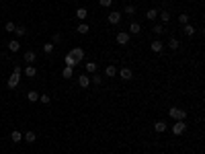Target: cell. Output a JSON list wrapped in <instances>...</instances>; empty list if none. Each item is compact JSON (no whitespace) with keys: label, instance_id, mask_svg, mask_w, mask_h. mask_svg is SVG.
Listing matches in <instances>:
<instances>
[{"label":"cell","instance_id":"cell-25","mask_svg":"<svg viewBox=\"0 0 205 154\" xmlns=\"http://www.w3.org/2000/svg\"><path fill=\"white\" fill-rule=\"evenodd\" d=\"M146 17H148V19H150V21H154V19H156V17H158V8H150V10H148V12H146Z\"/></svg>","mask_w":205,"mask_h":154},{"label":"cell","instance_id":"cell-6","mask_svg":"<svg viewBox=\"0 0 205 154\" xmlns=\"http://www.w3.org/2000/svg\"><path fill=\"white\" fill-rule=\"evenodd\" d=\"M78 84H80V89H88V86H90V76H88V74H80L78 76Z\"/></svg>","mask_w":205,"mask_h":154},{"label":"cell","instance_id":"cell-1","mask_svg":"<svg viewBox=\"0 0 205 154\" xmlns=\"http://www.w3.org/2000/svg\"><path fill=\"white\" fill-rule=\"evenodd\" d=\"M172 134L174 136H181V134H185V129H187V123H185V119H179V121H174V125H172Z\"/></svg>","mask_w":205,"mask_h":154},{"label":"cell","instance_id":"cell-38","mask_svg":"<svg viewBox=\"0 0 205 154\" xmlns=\"http://www.w3.org/2000/svg\"><path fill=\"white\" fill-rule=\"evenodd\" d=\"M0 54H2V51H0Z\"/></svg>","mask_w":205,"mask_h":154},{"label":"cell","instance_id":"cell-11","mask_svg":"<svg viewBox=\"0 0 205 154\" xmlns=\"http://www.w3.org/2000/svg\"><path fill=\"white\" fill-rule=\"evenodd\" d=\"M154 129H156L158 134H162V132H166V129H168V125H166L164 121H156V123H154Z\"/></svg>","mask_w":205,"mask_h":154},{"label":"cell","instance_id":"cell-12","mask_svg":"<svg viewBox=\"0 0 205 154\" xmlns=\"http://www.w3.org/2000/svg\"><path fill=\"white\" fill-rule=\"evenodd\" d=\"M88 17V10L86 8H76V19L78 21H84Z\"/></svg>","mask_w":205,"mask_h":154},{"label":"cell","instance_id":"cell-23","mask_svg":"<svg viewBox=\"0 0 205 154\" xmlns=\"http://www.w3.org/2000/svg\"><path fill=\"white\" fill-rule=\"evenodd\" d=\"M152 31H154L156 35H164V33H166L164 25H154V27H152Z\"/></svg>","mask_w":205,"mask_h":154},{"label":"cell","instance_id":"cell-27","mask_svg":"<svg viewBox=\"0 0 205 154\" xmlns=\"http://www.w3.org/2000/svg\"><path fill=\"white\" fill-rule=\"evenodd\" d=\"M179 45H181V43H179V39H174V37L168 41V47H170V50H179Z\"/></svg>","mask_w":205,"mask_h":154},{"label":"cell","instance_id":"cell-24","mask_svg":"<svg viewBox=\"0 0 205 154\" xmlns=\"http://www.w3.org/2000/svg\"><path fill=\"white\" fill-rule=\"evenodd\" d=\"M25 140H27V142H35V140H37V134H35V132H27V134H25Z\"/></svg>","mask_w":205,"mask_h":154},{"label":"cell","instance_id":"cell-30","mask_svg":"<svg viewBox=\"0 0 205 154\" xmlns=\"http://www.w3.org/2000/svg\"><path fill=\"white\" fill-rule=\"evenodd\" d=\"M54 47H55L54 43H45V45H43V51H45V54H51V51H54Z\"/></svg>","mask_w":205,"mask_h":154},{"label":"cell","instance_id":"cell-13","mask_svg":"<svg viewBox=\"0 0 205 154\" xmlns=\"http://www.w3.org/2000/svg\"><path fill=\"white\" fill-rule=\"evenodd\" d=\"M115 74H117V68H115V66H107V68H105V76L113 78Z\"/></svg>","mask_w":205,"mask_h":154},{"label":"cell","instance_id":"cell-26","mask_svg":"<svg viewBox=\"0 0 205 154\" xmlns=\"http://www.w3.org/2000/svg\"><path fill=\"white\" fill-rule=\"evenodd\" d=\"M25 62H29V64H31V62H35V51H27V54H25Z\"/></svg>","mask_w":205,"mask_h":154},{"label":"cell","instance_id":"cell-8","mask_svg":"<svg viewBox=\"0 0 205 154\" xmlns=\"http://www.w3.org/2000/svg\"><path fill=\"white\" fill-rule=\"evenodd\" d=\"M119 21H121V12H109V23L111 25H119Z\"/></svg>","mask_w":205,"mask_h":154},{"label":"cell","instance_id":"cell-29","mask_svg":"<svg viewBox=\"0 0 205 154\" xmlns=\"http://www.w3.org/2000/svg\"><path fill=\"white\" fill-rule=\"evenodd\" d=\"M125 12H127L129 17H131V15H136V6H133V4H127V6H125Z\"/></svg>","mask_w":205,"mask_h":154},{"label":"cell","instance_id":"cell-37","mask_svg":"<svg viewBox=\"0 0 205 154\" xmlns=\"http://www.w3.org/2000/svg\"><path fill=\"white\" fill-rule=\"evenodd\" d=\"M60 39H62V35H60V33H55V35H54V41H51V43H58Z\"/></svg>","mask_w":205,"mask_h":154},{"label":"cell","instance_id":"cell-14","mask_svg":"<svg viewBox=\"0 0 205 154\" xmlns=\"http://www.w3.org/2000/svg\"><path fill=\"white\" fill-rule=\"evenodd\" d=\"M64 62H66V66H68V68H74V66H76V64H78V62H76V60H74V58H72V55H66V58H64Z\"/></svg>","mask_w":205,"mask_h":154},{"label":"cell","instance_id":"cell-34","mask_svg":"<svg viewBox=\"0 0 205 154\" xmlns=\"http://www.w3.org/2000/svg\"><path fill=\"white\" fill-rule=\"evenodd\" d=\"M98 4L107 8V6H111V4H113V0H98Z\"/></svg>","mask_w":205,"mask_h":154},{"label":"cell","instance_id":"cell-2","mask_svg":"<svg viewBox=\"0 0 205 154\" xmlns=\"http://www.w3.org/2000/svg\"><path fill=\"white\" fill-rule=\"evenodd\" d=\"M168 115H170L174 121H179V119H185L187 117V111H183V109H179V107H172L170 111H168Z\"/></svg>","mask_w":205,"mask_h":154},{"label":"cell","instance_id":"cell-20","mask_svg":"<svg viewBox=\"0 0 205 154\" xmlns=\"http://www.w3.org/2000/svg\"><path fill=\"white\" fill-rule=\"evenodd\" d=\"M27 99H29L31 103H35V101H39V93H35V90H29V93H27Z\"/></svg>","mask_w":205,"mask_h":154},{"label":"cell","instance_id":"cell-35","mask_svg":"<svg viewBox=\"0 0 205 154\" xmlns=\"http://www.w3.org/2000/svg\"><path fill=\"white\" fill-rule=\"evenodd\" d=\"M39 101H41V103H43V105H47V103H49V101H51V99H49L47 94H41V97H39Z\"/></svg>","mask_w":205,"mask_h":154},{"label":"cell","instance_id":"cell-4","mask_svg":"<svg viewBox=\"0 0 205 154\" xmlns=\"http://www.w3.org/2000/svg\"><path fill=\"white\" fill-rule=\"evenodd\" d=\"M129 39H131V35L127 33V31L117 33V43H119V45H127V43H129Z\"/></svg>","mask_w":205,"mask_h":154},{"label":"cell","instance_id":"cell-5","mask_svg":"<svg viewBox=\"0 0 205 154\" xmlns=\"http://www.w3.org/2000/svg\"><path fill=\"white\" fill-rule=\"evenodd\" d=\"M70 55H72L76 62H82L84 60V50H82V47H74V50L70 51Z\"/></svg>","mask_w":205,"mask_h":154},{"label":"cell","instance_id":"cell-22","mask_svg":"<svg viewBox=\"0 0 205 154\" xmlns=\"http://www.w3.org/2000/svg\"><path fill=\"white\" fill-rule=\"evenodd\" d=\"M86 72H88V74L97 72V62H86Z\"/></svg>","mask_w":205,"mask_h":154},{"label":"cell","instance_id":"cell-36","mask_svg":"<svg viewBox=\"0 0 205 154\" xmlns=\"http://www.w3.org/2000/svg\"><path fill=\"white\" fill-rule=\"evenodd\" d=\"M93 82H94V84H101V82H102V78H101V76H94V78H93Z\"/></svg>","mask_w":205,"mask_h":154},{"label":"cell","instance_id":"cell-31","mask_svg":"<svg viewBox=\"0 0 205 154\" xmlns=\"http://www.w3.org/2000/svg\"><path fill=\"white\" fill-rule=\"evenodd\" d=\"M15 33L19 35V37H23V35H27V29H25V27H17V29H15Z\"/></svg>","mask_w":205,"mask_h":154},{"label":"cell","instance_id":"cell-17","mask_svg":"<svg viewBox=\"0 0 205 154\" xmlns=\"http://www.w3.org/2000/svg\"><path fill=\"white\" fill-rule=\"evenodd\" d=\"M158 15H160L162 23H168V21H170V12H168V10H158Z\"/></svg>","mask_w":205,"mask_h":154},{"label":"cell","instance_id":"cell-19","mask_svg":"<svg viewBox=\"0 0 205 154\" xmlns=\"http://www.w3.org/2000/svg\"><path fill=\"white\" fill-rule=\"evenodd\" d=\"M88 31H90V27H88L86 23H78V33L80 35H86Z\"/></svg>","mask_w":205,"mask_h":154},{"label":"cell","instance_id":"cell-3","mask_svg":"<svg viewBox=\"0 0 205 154\" xmlns=\"http://www.w3.org/2000/svg\"><path fill=\"white\" fill-rule=\"evenodd\" d=\"M19 82H21V74L12 72V74H10V78L6 80V86H8V89H17V86H19Z\"/></svg>","mask_w":205,"mask_h":154},{"label":"cell","instance_id":"cell-21","mask_svg":"<svg viewBox=\"0 0 205 154\" xmlns=\"http://www.w3.org/2000/svg\"><path fill=\"white\" fill-rule=\"evenodd\" d=\"M10 140H12V142H21V140H23V134H21L19 129H15V132L10 134Z\"/></svg>","mask_w":205,"mask_h":154},{"label":"cell","instance_id":"cell-32","mask_svg":"<svg viewBox=\"0 0 205 154\" xmlns=\"http://www.w3.org/2000/svg\"><path fill=\"white\" fill-rule=\"evenodd\" d=\"M6 31H8V33H15V29H17V25L15 23H6V27H4Z\"/></svg>","mask_w":205,"mask_h":154},{"label":"cell","instance_id":"cell-10","mask_svg":"<svg viewBox=\"0 0 205 154\" xmlns=\"http://www.w3.org/2000/svg\"><path fill=\"white\" fill-rule=\"evenodd\" d=\"M140 31H142L140 23H131V25H129V31H127V33H129V35H140Z\"/></svg>","mask_w":205,"mask_h":154},{"label":"cell","instance_id":"cell-7","mask_svg":"<svg viewBox=\"0 0 205 154\" xmlns=\"http://www.w3.org/2000/svg\"><path fill=\"white\" fill-rule=\"evenodd\" d=\"M119 76H121L123 80H131L133 78V72L129 68H121V70H119Z\"/></svg>","mask_w":205,"mask_h":154},{"label":"cell","instance_id":"cell-16","mask_svg":"<svg viewBox=\"0 0 205 154\" xmlns=\"http://www.w3.org/2000/svg\"><path fill=\"white\" fill-rule=\"evenodd\" d=\"M183 31H185V35H189V37H193V35H195V27H193V25H189V23H187V25L183 27Z\"/></svg>","mask_w":205,"mask_h":154},{"label":"cell","instance_id":"cell-28","mask_svg":"<svg viewBox=\"0 0 205 154\" xmlns=\"http://www.w3.org/2000/svg\"><path fill=\"white\" fill-rule=\"evenodd\" d=\"M62 76H64V78H72V68H68V66H66V68L62 70Z\"/></svg>","mask_w":205,"mask_h":154},{"label":"cell","instance_id":"cell-9","mask_svg":"<svg viewBox=\"0 0 205 154\" xmlns=\"http://www.w3.org/2000/svg\"><path fill=\"white\" fill-rule=\"evenodd\" d=\"M162 47H164V45H162L160 39H154V41L150 43V50H152V51H156V54H158V51H162Z\"/></svg>","mask_w":205,"mask_h":154},{"label":"cell","instance_id":"cell-33","mask_svg":"<svg viewBox=\"0 0 205 154\" xmlns=\"http://www.w3.org/2000/svg\"><path fill=\"white\" fill-rule=\"evenodd\" d=\"M179 21H181L183 25H187V23H189V15H187V12H183V15L179 17Z\"/></svg>","mask_w":205,"mask_h":154},{"label":"cell","instance_id":"cell-18","mask_svg":"<svg viewBox=\"0 0 205 154\" xmlns=\"http://www.w3.org/2000/svg\"><path fill=\"white\" fill-rule=\"evenodd\" d=\"M25 76H29V78H33V76H37V70H35L33 66H27V68H25Z\"/></svg>","mask_w":205,"mask_h":154},{"label":"cell","instance_id":"cell-15","mask_svg":"<svg viewBox=\"0 0 205 154\" xmlns=\"http://www.w3.org/2000/svg\"><path fill=\"white\" fill-rule=\"evenodd\" d=\"M8 50H10V51H19V50H21V43H19L17 39L8 41Z\"/></svg>","mask_w":205,"mask_h":154}]
</instances>
